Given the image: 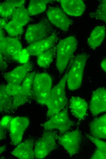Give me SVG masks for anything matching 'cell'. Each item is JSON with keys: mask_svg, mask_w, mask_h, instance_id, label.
I'll list each match as a JSON object with an SVG mask.
<instances>
[{"mask_svg": "<svg viewBox=\"0 0 106 159\" xmlns=\"http://www.w3.org/2000/svg\"><path fill=\"white\" fill-rule=\"evenodd\" d=\"M67 73H66L60 81L52 88L46 105L47 111V118H50L64 109L67 104L65 87L67 82Z\"/></svg>", "mask_w": 106, "mask_h": 159, "instance_id": "cell-1", "label": "cell"}, {"mask_svg": "<svg viewBox=\"0 0 106 159\" xmlns=\"http://www.w3.org/2000/svg\"><path fill=\"white\" fill-rule=\"evenodd\" d=\"M78 42L73 36H69L61 40L56 48V66L60 73H63L69 60L76 50Z\"/></svg>", "mask_w": 106, "mask_h": 159, "instance_id": "cell-2", "label": "cell"}, {"mask_svg": "<svg viewBox=\"0 0 106 159\" xmlns=\"http://www.w3.org/2000/svg\"><path fill=\"white\" fill-rule=\"evenodd\" d=\"M52 80L48 73H35L33 81V97L40 105H46L52 89Z\"/></svg>", "mask_w": 106, "mask_h": 159, "instance_id": "cell-3", "label": "cell"}, {"mask_svg": "<svg viewBox=\"0 0 106 159\" xmlns=\"http://www.w3.org/2000/svg\"><path fill=\"white\" fill-rule=\"evenodd\" d=\"M88 57L85 53L77 55L67 73V82L69 89L74 91L81 86Z\"/></svg>", "mask_w": 106, "mask_h": 159, "instance_id": "cell-4", "label": "cell"}, {"mask_svg": "<svg viewBox=\"0 0 106 159\" xmlns=\"http://www.w3.org/2000/svg\"><path fill=\"white\" fill-rule=\"evenodd\" d=\"M58 136L52 130H46L36 142L34 147L35 158L42 159L57 148Z\"/></svg>", "mask_w": 106, "mask_h": 159, "instance_id": "cell-5", "label": "cell"}, {"mask_svg": "<svg viewBox=\"0 0 106 159\" xmlns=\"http://www.w3.org/2000/svg\"><path fill=\"white\" fill-rule=\"evenodd\" d=\"M73 125V122L69 117L67 106L51 116L42 125L45 130H57L61 134L69 131Z\"/></svg>", "mask_w": 106, "mask_h": 159, "instance_id": "cell-6", "label": "cell"}, {"mask_svg": "<svg viewBox=\"0 0 106 159\" xmlns=\"http://www.w3.org/2000/svg\"><path fill=\"white\" fill-rule=\"evenodd\" d=\"M0 51L4 57L17 61L19 55L23 49L21 42L16 38L5 37L0 28Z\"/></svg>", "mask_w": 106, "mask_h": 159, "instance_id": "cell-7", "label": "cell"}, {"mask_svg": "<svg viewBox=\"0 0 106 159\" xmlns=\"http://www.w3.org/2000/svg\"><path fill=\"white\" fill-rule=\"evenodd\" d=\"M82 138L81 131L77 129L61 134L58 136V140L68 154L72 157L79 153Z\"/></svg>", "mask_w": 106, "mask_h": 159, "instance_id": "cell-8", "label": "cell"}, {"mask_svg": "<svg viewBox=\"0 0 106 159\" xmlns=\"http://www.w3.org/2000/svg\"><path fill=\"white\" fill-rule=\"evenodd\" d=\"M50 31L49 25L44 22L31 24L27 28L25 39L30 44L47 38Z\"/></svg>", "mask_w": 106, "mask_h": 159, "instance_id": "cell-9", "label": "cell"}, {"mask_svg": "<svg viewBox=\"0 0 106 159\" xmlns=\"http://www.w3.org/2000/svg\"><path fill=\"white\" fill-rule=\"evenodd\" d=\"M5 86L12 99L14 110L33 97V94L25 90L21 84L7 83Z\"/></svg>", "mask_w": 106, "mask_h": 159, "instance_id": "cell-10", "label": "cell"}, {"mask_svg": "<svg viewBox=\"0 0 106 159\" xmlns=\"http://www.w3.org/2000/svg\"><path fill=\"white\" fill-rule=\"evenodd\" d=\"M29 123L28 117L22 116L13 117L9 128L10 135L13 145L16 146L20 143L23 134Z\"/></svg>", "mask_w": 106, "mask_h": 159, "instance_id": "cell-11", "label": "cell"}, {"mask_svg": "<svg viewBox=\"0 0 106 159\" xmlns=\"http://www.w3.org/2000/svg\"><path fill=\"white\" fill-rule=\"evenodd\" d=\"M47 13L50 22L63 31H67L72 23V20L58 7H53L50 8Z\"/></svg>", "mask_w": 106, "mask_h": 159, "instance_id": "cell-12", "label": "cell"}, {"mask_svg": "<svg viewBox=\"0 0 106 159\" xmlns=\"http://www.w3.org/2000/svg\"><path fill=\"white\" fill-rule=\"evenodd\" d=\"M32 65L29 62L18 66L9 72L5 73L3 77L7 83L21 84L30 72Z\"/></svg>", "mask_w": 106, "mask_h": 159, "instance_id": "cell-13", "label": "cell"}, {"mask_svg": "<svg viewBox=\"0 0 106 159\" xmlns=\"http://www.w3.org/2000/svg\"><path fill=\"white\" fill-rule=\"evenodd\" d=\"M90 108L94 116L106 111V89L99 88L94 91Z\"/></svg>", "mask_w": 106, "mask_h": 159, "instance_id": "cell-14", "label": "cell"}, {"mask_svg": "<svg viewBox=\"0 0 106 159\" xmlns=\"http://www.w3.org/2000/svg\"><path fill=\"white\" fill-rule=\"evenodd\" d=\"M57 39V35L54 33L44 39L30 44L26 48L30 55L37 56L51 48Z\"/></svg>", "mask_w": 106, "mask_h": 159, "instance_id": "cell-15", "label": "cell"}, {"mask_svg": "<svg viewBox=\"0 0 106 159\" xmlns=\"http://www.w3.org/2000/svg\"><path fill=\"white\" fill-rule=\"evenodd\" d=\"M34 141L28 139L19 144L10 153L20 159L35 158Z\"/></svg>", "mask_w": 106, "mask_h": 159, "instance_id": "cell-16", "label": "cell"}, {"mask_svg": "<svg viewBox=\"0 0 106 159\" xmlns=\"http://www.w3.org/2000/svg\"><path fill=\"white\" fill-rule=\"evenodd\" d=\"M69 107L72 114L79 120H83L86 116L88 105L84 99L72 96L70 100Z\"/></svg>", "mask_w": 106, "mask_h": 159, "instance_id": "cell-17", "label": "cell"}, {"mask_svg": "<svg viewBox=\"0 0 106 159\" xmlns=\"http://www.w3.org/2000/svg\"><path fill=\"white\" fill-rule=\"evenodd\" d=\"M61 5L64 11L68 14L79 16L84 13L86 9L83 2L80 0H61Z\"/></svg>", "mask_w": 106, "mask_h": 159, "instance_id": "cell-18", "label": "cell"}, {"mask_svg": "<svg viewBox=\"0 0 106 159\" xmlns=\"http://www.w3.org/2000/svg\"><path fill=\"white\" fill-rule=\"evenodd\" d=\"M90 128L93 136L106 139V113L93 120Z\"/></svg>", "mask_w": 106, "mask_h": 159, "instance_id": "cell-19", "label": "cell"}, {"mask_svg": "<svg viewBox=\"0 0 106 159\" xmlns=\"http://www.w3.org/2000/svg\"><path fill=\"white\" fill-rule=\"evenodd\" d=\"M0 110L2 113H8L14 111L12 99L5 84H1L0 86Z\"/></svg>", "mask_w": 106, "mask_h": 159, "instance_id": "cell-20", "label": "cell"}, {"mask_svg": "<svg viewBox=\"0 0 106 159\" xmlns=\"http://www.w3.org/2000/svg\"><path fill=\"white\" fill-rule=\"evenodd\" d=\"M105 35V27L103 26H97L92 31L87 40L90 47L95 49L100 45Z\"/></svg>", "mask_w": 106, "mask_h": 159, "instance_id": "cell-21", "label": "cell"}, {"mask_svg": "<svg viewBox=\"0 0 106 159\" xmlns=\"http://www.w3.org/2000/svg\"><path fill=\"white\" fill-rule=\"evenodd\" d=\"M86 136L96 147L90 159H106V142L88 134Z\"/></svg>", "mask_w": 106, "mask_h": 159, "instance_id": "cell-22", "label": "cell"}, {"mask_svg": "<svg viewBox=\"0 0 106 159\" xmlns=\"http://www.w3.org/2000/svg\"><path fill=\"white\" fill-rule=\"evenodd\" d=\"M56 49L52 48L37 56V63L40 67L48 68L52 62Z\"/></svg>", "mask_w": 106, "mask_h": 159, "instance_id": "cell-23", "label": "cell"}, {"mask_svg": "<svg viewBox=\"0 0 106 159\" xmlns=\"http://www.w3.org/2000/svg\"><path fill=\"white\" fill-rule=\"evenodd\" d=\"M49 0H32L30 2L27 11L30 15L34 16L41 13L46 9Z\"/></svg>", "mask_w": 106, "mask_h": 159, "instance_id": "cell-24", "label": "cell"}, {"mask_svg": "<svg viewBox=\"0 0 106 159\" xmlns=\"http://www.w3.org/2000/svg\"><path fill=\"white\" fill-rule=\"evenodd\" d=\"M30 15L24 7L16 8L12 16V20L23 27L30 21Z\"/></svg>", "mask_w": 106, "mask_h": 159, "instance_id": "cell-25", "label": "cell"}, {"mask_svg": "<svg viewBox=\"0 0 106 159\" xmlns=\"http://www.w3.org/2000/svg\"><path fill=\"white\" fill-rule=\"evenodd\" d=\"M4 28L12 37L21 35L23 31V27L12 20L7 23Z\"/></svg>", "mask_w": 106, "mask_h": 159, "instance_id": "cell-26", "label": "cell"}, {"mask_svg": "<svg viewBox=\"0 0 106 159\" xmlns=\"http://www.w3.org/2000/svg\"><path fill=\"white\" fill-rule=\"evenodd\" d=\"M90 16L106 23V0L100 1L96 9L90 13Z\"/></svg>", "mask_w": 106, "mask_h": 159, "instance_id": "cell-27", "label": "cell"}, {"mask_svg": "<svg viewBox=\"0 0 106 159\" xmlns=\"http://www.w3.org/2000/svg\"><path fill=\"white\" fill-rule=\"evenodd\" d=\"M16 9L7 0L2 2L0 6V15L4 18L12 16Z\"/></svg>", "mask_w": 106, "mask_h": 159, "instance_id": "cell-28", "label": "cell"}, {"mask_svg": "<svg viewBox=\"0 0 106 159\" xmlns=\"http://www.w3.org/2000/svg\"><path fill=\"white\" fill-rule=\"evenodd\" d=\"M35 73L30 72L23 80L21 84L22 87L28 92L32 93L33 81Z\"/></svg>", "mask_w": 106, "mask_h": 159, "instance_id": "cell-29", "label": "cell"}, {"mask_svg": "<svg viewBox=\"0 0 106 159\" xmlns=\"http://www.w3.org/2000/svg\"><path fill=\"white\" fill-rule=\"evenodd\" d=\"M30 55L26 48L23 49L18 56L17 62L24 64L29 62Z\"/></svg>", "mask_w": 106, "mask_h": 159, "instance_id": "cell-30", "label": "cell"}, {"mask_svg": "<svg viewBox=\"0 0 106 159\" xmlns=\"http://www.w3.org/2000/svg\"><path fill=\"white\" fill-rule=\"evenodd\" d=\"M13 117L9 116H5L3 117L0 121V129L6 131L10 127L11 122Z\"/></svg>", "mask_w": 106, "mask_h": 159, "instance_id": "cell-31", "label": "cell"}, {"mask_svg": "<svg viewBox=\"0 0 106 159\" xmlns=\"http://www.w3.org/2000/svg\"><path fill=\"white\" fill-rule=\"evenodd\" d=\"M7 1L12 5L16 8L24 7L25 0H7Z\"/></svg>", "mask_w": 106, "mask_h": 159, "instance_id": "cell-32", "label": "cell"}, {"mask_svg": "<svg viewBox=\"0 0 106 159\" xmlns=\"http://www.w3.org/2000/svg\"><path fill=\"white\" fill-rule=\"evenodd\" d=\"M7 64L4 60V57L0 54V68L1 70H4L7 67Z\"/></svg>", "mask_w": 106, "mask_h": 159, "instance_id": "cell-33", "label": "cell"}, {"mask_svg": "<svg viewBox=\"0 0 106 159\" xmlns=\"http://www.w3.org/2000/svg\"><path fill=\"white\" fill-rule=\"evenodd\" d=\"M7 23L5 18H1L0 21V28L3 29Z\"/></svg>", "mask_w": 106, "mask_h": 159, "instance_id": "cell-34", "label": "cell"}, {"mask_svg": "<svg viewBox=\"0 0 106 159\" xmlns=\"http://www.w3.org/2000/svg\"><path fill=\"white\" fill-rule=\"evenodd\" d=\"M101 68L104 71L106 74V59L103 60L101 62Z\"/></svg>", "mask_w": 106, "mask_h": 159, "instance_id": "cell-35", "label": "cell"}, {"mask_svg": "<svg viewBox=\"0 0 106 159\" xmlns=\"http://www.w3.org/2000/svg\"><path fill=\"white\" fill-rule=\"evenodd\" d=\"M6 150L5 146H3L0 147V153L3 152Z\"/></svg>", "mask_w": 106, "mask_h": 159, "instance_id": "cell-36", "label": "cell"}]
</instances>
